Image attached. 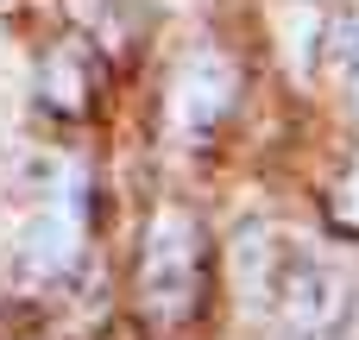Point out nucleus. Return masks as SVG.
<instances>
[{"instance_id": "1", "label": "nucleus", "mask_w": 359, "mask_h": 340, "mask_svg": "<svg viewBox=\"0 0 359 340\" xmlns=\"http://www.w3.org/2000/svg\"><path fill=\"white\" fill-rule=\"evenodd\" d=\"M202 297V233L183 208L151 215L145 252H139V309L151 328H177L196 315Z\"/></svg>"}, {"instance_id": "2", "label": "nucleus", "mask_w": 359, "mask_h": 340, "mask_svg": "<svg viewBox=\"0 0 359 340\" xmlns=\"http://www.w3.org/2000/svg\"><path fill=\"white\" fill-rule=\"evenodd\" d=\"M278 315H284V328L297 340H328V334H341V322L353 315V284L334 265L303 259L278 284Z\"/></svg>"}, {"instance_id": "3", "label": "nucleus", "mask_w": 359, "mask_h": 340, "mask_svg": "<svg viewBox=\"0 0 359 340\" xmlns=\"http://www.w3.org/2000/svg\"><path fill=\"white\" fill-rule=\"evenodd\" d=\"M240 101V69L221 50H189L177 82H170V120L183 132H215Z\"/></svg>"}, {"instance_id": "4", "label": "nucleus", "mask_w": 359, "mask_h": 340, "mask_svg": "<svg viewBox=\"0 0 359 340\" xmlns=\"http://www.w3.org/2000/svg\"><path fill=\"white\" fill-rule=\"evenodd\" d=\"M82 233H88V208H82V177L69 170L25 233V271L32 278H69L82 259Z\"/></svg>"}, {"instance_id": "5", "label": "nucleus", "mask_w": 359, "mask_h": 340, "mask_svg": "<svg viewBox=\"0 0 359 340\" xmlns=\"http://www.w3.org/2000/svg\"><path fill=\"white\" fill-rule=\"evenodd\" d=\"M44 101L57 107V114H82V69H76V57H50L44 63Z\"/></svg>"}, {"instance_id": "6", "label": "nucleus", "mask_w": 359, "mask_h": 340, "mask_svg": "<svg viewBox=\"0 0 359 340\" xmlns=\"http://www.w3.org/2000/svg\"><path fill=\"white\" fill-rule=\"evenodd\" d=\"M328 221H334L341 233H359V158L341 170V183L328 189Z\"/></svg>"}, {"instance_id": "7", "label": "nucleus", "mask_w": 359, "mask_h": 340, "mask_svg": "<svg viewBox=\"0 0 359 340\" xmlns=\"http://www.w3.org/2000/svg\"><path fill=\"white\" fill-rule=\"evenodd\" d=\"M347 101H353V114H359V50H353V63H347Z\"/></svg>"}]
</instances>
